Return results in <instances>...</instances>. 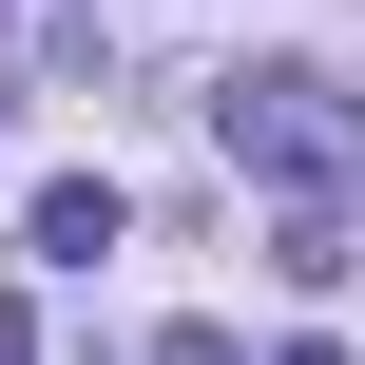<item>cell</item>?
Here are the masks:
<instances>
[{"instance_id":"6da1fadb","label":"cell","mask_w":365,"mask_h":365,"mask_svg":"<svg viewBox=\"0 0 365 365\" xmlns=\"http://www.w3.org/2000/svg\"><path fill=\"white\" fill-rule=\"evenodd\" d=\"M212 135H231L250 173H289V192H346V173H365V115L308 77V58H250V77H212Z\"/></svg>"},{"instance_id":"7a4b0ae2","label":"cell","mask_w":365,"mask_h":365,"mask_svg":"<svg viewBox=\"0 0 365 365\" xmlns=\"http://www.w3.org/2000/svg\"><path fill=\"white\" fill-rule=\"evenodd\" d=\"M96 250H115V173H58L38 192V269H96Z\"/></svg>"},{"instance_id":"3957f363","label":"cell","mask_w":365,"mask_h":365,"mask_svg":"<svg viewBox=\"0 0 365 365\" xmlns=\"http://www.w3.org/2000/svg\"><path fill=\"white\" fill-rule=\"evenodd\" d=\"M269 269H289V289H346V269H365V231H346V212H327V192H308V212L269 231Z\"/></svg>"},{"instance_id":"277c9868","label":"cell","mask_w":365,"mask_h":365,"mask_svg":"<svg viewBox=\"0 0 365 365\" xmlns=\"http://www.w3.org/2000/svg\"><path fill=\"white\" fill-rule=\"evenodd\" d=\"M154 365H250V346H231V327H173V346H154Z\"/></svg>"},{"instance_id":"5b68a950","label":"cell","mask_w":365,"mask_h":365,"mask_svg":"<svg viewBox=\"0 0 365 365\" xmlns=\"http://www.w3.org/2000/svg\"><path fill=\"white\" fill-rule=\"evenodd\" d=\"M0 365H38V308H19V289H0Z\"/></svg>"},{"instance_id":"8992f818","label":"cell","mask_w":365,"mask_h":365,"mask_svg":"<svg viewBox=\"0 0 365 365\" xmlns=\"http://www.w3.org/2000/svg\"><path fill=\"white\" fill-rule=\"evenodd\" d=\"M289 365H346V346H327V327H308V346H289Z\"/></svg>"}]
</instances>
